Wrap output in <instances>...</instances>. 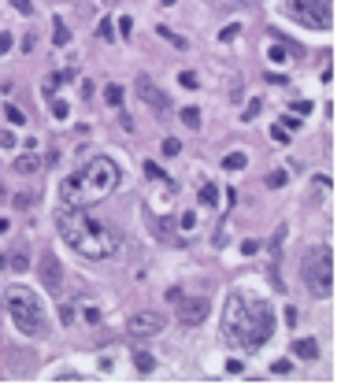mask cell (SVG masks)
Masks as SVG:
<instances>
[{
  "instance_id": "1",
  "label": "cell",
  "mask_w": 341,
  "mask_h": 389,
  "mask_svg": "<svg viewBox=\"0 0 341 389\" xmlns=\"http://www.w3.org/2000/svg\"><path fill=\"white\" fill-rule=\"evenodd\" d=\"M271 330H274V311L267 308V300L249 297V293H234V297L226 300L223 337L230 341V345L252 352V349H260L263 341L271 337Z\"/></svg>"
},
{
  "instance_id": "2",
  "label": "cell",
  "mask_w": 341,
  "mask_h": 389,
  "mask_svg": "<svg viewBox=\"0 0 341 389\" xmlns=\"http://www.w3.org/2000/svg\"><path fill=\"white\" fill-rule=\"evenodd\" d=\"M56 226H59V233H63V241H71V248L82 252L86 260H104L115 248L112 233L93 219V215H86L82 208H74V204H63L56 211Z\"/></svg>"
},
{
  "instance_id": "3",
  "label": "cell",
  "mask_w": 341,
  "mask_h": 389,
  "mask_svg": "<svg viewBox=\"0 0 341 389\" xmlns=\"http://www.w3.org/2000/svg\"><path fill=\"white\" fill-rule=\"evenodd\" d=\"M4 304H8V311H11L15 326H19L26 337H49V319H45V308H41V300H37L34 289H26V286H8V289H4Z\"/></svg>"
},
{
  "instance_id": "4",
  "label": "cell",
  "mask_w": 341,
  "mask_h": 389,
  "mask_svg": "<svg viewBox=\"0 0 341 389\" xmlns=\"http://www.w3.org/2000/svg\"><path fill=\"white\" fill-rule=\"evenodd\" d=\"M119 185V167L108 160V156H97L89 160L82 175H74V204H89V200H104Z\"/></svg>"
},
{
  "instance_id": "5",
  "label": "cell",
  "mask_w": 341,
  "mask_h": 389,
  "mask_svg": "<svg viewBox=\"0 0 341 389\" xmlns=\"http://www.w3.org/2000/svg\"><path fill=\"white\" fill-rule=\"evenodd\" d=\"M301 274L304 286L315 293V297H330L334 293V252L330 245H312L301 256Z\"/></svg>"
},
{
  "instance_id": "6",
  "label": "cell",
  "mask_w": 341,
  "mask_h": 389,
  "mask_svg": "<svg viewBox=\"0 0 341 389\" xmlns=\"http://www.w3.org/2000/svg\"><path fill=\"white\" fill-rule=\"evenodd\" d=\"M286 8L304 26H330V4H319V0H286Z\"/></svg>"
},
{
  "instance_id": "7",
  "label": "cell",
  "mask_w": 341,
  "mask_h": 389,
  "mask_svg": "<svg viewBox=\"0 0 341 389\" xmlns=\"http://www.w3.org/2000/svg\"><path fill=\"white\" fill-rule=\"evenodd\" d=\"M167 330V315L163 311H134L126 319V334L130 337H156Z\"/></svg>"
},
{
  "instance_id": "8",
  "label": "cell",
  "mask_w": 341,
  "mask_h": 389,
  "mask_svg": "<svg viewBox=\"0 0 341 389\" xmlns=\"http://www.w3.org/2000/svg\"><path fill=\"white\" fill-rule=\"evenodd\" d=\"M37 278L45 282V289H49V293H56V297L63 293V267H59L56 252H49V248L37 256Z\"/></svg>"
},
{
  "instance_id": "9",
  "label": "cell",
  "mask_w": 341,
  "mask_h": 389,
  "mask_svg": "<svg viewBox=\"0 0 341 389\" xmlns=\"http://www.w3.org/2000/svg\"><path fill=\"white\" fill-rule=\"evenodd\" d=\"M208 315H211V300L208 297H185V300H178V322L185 326V330L200 326Z\"/></svg>"
},
{
  "instance_id": "10",
  "label": "cell",
  "mask_w": 341,
  "mask_h": 389,
  "mask_svg": "<svg viewBox=\"0 0 341 389\" xmlns=\"http://www.w3.org/2000/svg\"><path fill=\"white\" fill-rule=\"evenodd\" d=\"M134 85H137V97H141V100H145V104H148V107H152V112H156V115H163L167 107H170L167 93H163V89H160L156 82H152L148 74H137V82H134Z\"/></svg>"
},
{
  "instance_id": "11",
  "label": "cell",
  "mask_w": 341,
  "mask_h": 389,
  "mask_svg": "<svg viewBox=\"0 0 341 389\" xmlns=\"http://www.w3.org/2000/svg\"><path fill=\"white\" fill-rule=\"evenodd\" d=\"M4 260H8L11 271H30V248H26V241H15V248H11Z\"/></svg>"
},
{
  "instance_id": "12",
  "label": "cell",
  "mask_w": 341,
  "mask_h": 389,
  "mask_svg": "<svg viewBox=\"0 0 341 389\" xmlns=\"http://www.w3.org/2000/svg\"><path fill=\"white\" fill-rule=\"evenodd\" d=\"M19 175H37L41 170V156L37 152H23V156H15V163H11Z\"/></svg>"
},
{
  "instance_id": "13",
  "label": "cell",
  "mask_w": 341,
  "mask_h": 389,
  "mask_svg": "<svg viewBox=\"0 0 341 389\" xmlns=\"http://www.w3.org/2000/svg\"><path fill=\"white\" fill-rule=\"evenodd\" d=\"M293 356L308 363V360H315V356H319V345H315L312 337H297V341H293Z\"/></svg>"
},
{
  "instance_id": "14",
  "label": "cell",
  "mask_w": 341,
  "mask_h": 389,
  "mask_svg": "<svg viewBox=\"0 0 341 389\" xmlns=\"http://www.w3.org/2000/svg\"><path fill=\"white\" fill-rule=\"evenodd\" d=\"M152 230H156V233H160V237H163L167 245H182V241L175 237V223H170L167 215H156V219H152Z\"/></svg>"
},
{
  "instance_id": "15",
  "label": "cell",
  "mask_w": 341,
  "mask_h": 389,
  "mask_svg": "<svg viewBox=\"0 0 341 389\" xmlns=\"http://www.w3.org/2000/svg\"><path fill=\"white\" fill-rule=\"evenodd\" d=\"M200 204H204V208H215V204H219V189H215L211 182L200 185Z\"/></svg>"
},
{
  "instance_id": "16",
  "label": "cell",
  "mask_w": 341,
  "mask_h": 389,
  "mask_svg": "<svg viewBox=\"0 0 341 389\" xmlns=\"http://www.w3.org/2000/svg\"><path fill=\"white\" fill-rule=\"evenodd\" d=\"M67 37H71V34H67V23L59 19V15H52V41H56V45H67Z\"/></svg>"
},
{
  "instance_id": "17",
  "label": "cell",
  "mask_w": 341,
  "mask_h": 389,
  "mask_svg": "<svg viewBox=\"0 0 341 389\" xmlns=\"http://www.w3.org/2000/svg\"><path fill=\"white\" fill-rule=\"evenodd\" d=\"M134 363H137V371H141V375H148V371L156 367V360H152L148 352H137V356H134Z\"/></svg>"
},
{
  "instance_id": "18",
  "label": "cell",
  "mask_w": 341,
  "mask_h": 389,
  "mask_svg": "<svg viewBox=\"0 0 341 389\" xmlns=\"http://www.w3.org/2000/svg\"><path fill=\"white\" fill-rule=\"evenodd\" d=\"M104 100L119 107V104H122V85H115V82H112V85H108V89H104Z\"/></svg>"
},
{
  "instance_id": "19",
  "label": "cell",
  "mask_w": 341,
  "mask_h": 389,
  "mask_svg": "<svg viewBox=\"0 0 341 389\" xmlns=\"http://www.w3.org/2000/svg\"><path fill=\"white\" fill-rule=\"evenodd\" d=\"M223 167H226V170H241V167H245V152H230L226 160H223Z\"/></svg>"
},
{
  "instance_id": "20",
  "label": "cell",
  "mask_w": 341,
  "mask_h": 389,
  "mask_svg": "<svg viewBox=\"0 0 341 389\" xmlns=\"http://www.w3.org/2000/svg\"><path fill=\"white\" fill-rule=\"evenodd\" d=\"M156 34H160L163 41H170V45H178V49H185V41H182L178 34H170V30H167V26H156Z\"/></svg>"
},
{
  "instance_id": "21",
  "label": "cell",
  "mask_w": 341,
  "mask_h": 389,
  "mask_svg": "<svg viewBox=\"0 0 341 389\" xmlns=\"http://www.w3.org/2000/svg\"><path fill=\"white\" fill-rule=\"evenodd\" d=\"M182 122H185V126H200V112H197V107H185V112H182Z\"/></svg>"
},
{
  "instance_id": "22",
  "label": "cell",
  "mask_w": 341,
  "mask_h": 389,
  "mask_svg": "<svg viewBox=\"0 0 341 389\" xmlns=\"http://www.w3.org/2000/svg\"><path fill=\"white\" fill-rule=\"evenodd\" d=\"M267 185H271V189H282V185H286V170H271V175H267Z\"/></svg>"
},
{
  "instance_id": "23",
  "label": "cell",
  "mask_w": 341,
  "mask_h": 389,
  "mask_svg": "<svg viewBox=\"0 0 341 389\" xmlns=\"http://www.w3.org/2000/svg\"><path fill=\"white\" fill-rule=\"evenodd\" d=\"M145 175H148V178H152V182H167V175H163V170H160V167H156V163H152V160H148V163H145Z\"/></svg>"
},
{
  "instance_id": "24",
  "label": "cell",
  "mask_w": 341,
  "mask_h": 389,
  "mask_svg": "<svg viewBox=\"0 0 341 389\" xmlns=\"http://www.w3.org/2000/svg\"><path fill=\"white\" fill-rule=\"evenodd\" d=\"M182 152V141H175V137H167L163 141V156H178Z\"/></svg>"
},
{
  "instance_id": "25",
  "label": "cell",
  "mask_w": 341,
  "mask_h": 389,
  "mask_svg": "<svg viewBox=\"0 0 341 389\" xmlns=\"http://www.w3.org/2000/svg\"><path fill=\"white\" fill-rule=\"evenodd\" d=\"M112 30H115V23H112V19H100V37H104V41H112V37H115Z\"/></svg>"
},
{
  "instance_id": "26",
  "label": "cell",
  "mask_w": 341,
  "mask_h": 389,
  "mask_svg": "<svg viewBox=\"0 0 341 389\" xmlns=\"http://www.w3.org/2000/svg\"><path fill=\"white\" fill-rule=\"evenodd\" d=\"M11 4H15L19 15H34V4H30V0H11Z\"/></svg>"
},
{
  "instance_id": "27",
  "label": "cell",
  "mask_w": 341,
  "mask_h": 389,
  "mask_svg": "<svg viewBox=\"0 0 341 389\" xmlns=\"http://www.w3.org/2000/svg\"><path fill=\"white\" fill-rule=\"evenodd\" d=\"M271 137H274L278 145H286V141H289V130H282V126H271Z\"/></svg>"
},
{
  "instance_id": "28",
  "label": "cell",
  "mask_w": 341,
  "mask_h": 389,
  "mask_svg": "<svg viewBox=\"0 0 341 389\" xmlns=\"http://www.w3.org/2000/svg\"><path fill=\"white\" fill-rule=\"evenodd\" d=\"M308 112H312V104H308V100H293V115H308Z\"/></svg>"
},
{
  "instance_id": "29",
  "label": "cell",
  "mask_w": 341,
  "mask_h": 389,
  "mask_svg": "<svg viewBox=\"0 0 341 389\" xmlns=\"http://www.w3.org/2000/svg\"><path fill=\"white\" fill-rule=\"evenodd\" d=\"M178 82H182L185 89H197V74H189V71H182V78H178Z\"/></svg>"
},
{
  "instance_id": "30",
  "label": "cell",
  "mask_w": 341,
  "mask_h": 389,
  "mask_svg": "<svg viewBox=\"0 0 341 389\" xmlns=\"http://www.w3.org/2000/svg\"><path fill=\"white\" fill-rule=\"evenodd\" d=\"M52 115L56 119H67V104L63 100H52Z\"/></svg>"
},
{
  "instance_id": "31",
  "label": "cell",
  "mask_w": 341,
  "mask_h": 389,
  "mask_svg": "<svg viewBox=\"0 0 341 389\" xmlns=\"http://www.w3.org/2000/svg\"><path fill=\"white\" fill-rule=\"evenodd\" d=\"M4 115H8V122H23V112H19V107H11V104L4 107Z\"/></svg>"
},
{
  "instance_id": "32",
  "label": "cell",
  "mask_w": 341,
  "mask_h": 389,
  "mask_svg": "<svg viewBox=\"0 0 341 389\" xmlns=\"http://www.w3.org/2000/svg\"><path fill=\"white\" fill-rule=\"evenodd\" d=\"M0 148H15V134H11V130L0 134Z\"/></svg>"
},
{
  "instance_id": "33",
  "label": "cell",
  "mask_w": 341,
  "mask_h": 389,
  "mask_svg": "<svg viewBox=\"0 0 341 389\" xmlns=\"http://www.w3.org/2000/svg\"><path fill=\"white\" fill-rule=\"evenodd\" d=\"M297 126H301L297 115H286V119H282V130H297Z\"/></svg>"
},
{
  "instance_id": "34",
  "label": "cell",
  "mask_w": 341,
  "mask_h": 389,
  "mask_svg": "<svg viewBox=\"0 0 341 389\" xmlns=\"http://www.w3.org/2000/svg\"><path fill=\"white\" fill-rule=\"evenodd\" d=\"M271 371H274V375H289V371H293V363H286V360H278V363H274Z\"/></svg>"
},
{
  "instance_id": "35",
  "label": "cell",
  "mask_w": 341,
  "mask_h": 389,
  "mask_svg": "<svg viewBox=\"0 0 341 389\" xmlns=\"http://www.w3.org/2000/svg\"><path fill=\"white\" fill-rule=\"evenodd\" d=\"M260 107H263V104H260V100H252L249 107H245V119H256V115H260Z\"/></svg>"
},
{
  "instance_id": "36",
  "label": "cell",
  "mask_w": 341,
  "mask_h": 389,
  "mask_svg": "<svg viewBox=\"0 0 341 389\" xmlns=\"http://www.w3.org/2000/svg\"><path fill=\"white\" fill-rule=\"evenodd\" d=\"M59 319H63V322L71 326V319H74V308H71V304H63V308H59Z\"/></svg>"
},
{
  "instance_id": "37",
  "label": "cell",
  "mask_w": 341,
  "mask_h": 389,
  "mask_svg": "<svg viewBox=\"0 0 341 389\" xmlns=\"http://www.w3.org/2000/svg\"><path fill=\"white\" fill-rule=\"evenodd\" d=\"M30 204H34V197H26V193H23V197H15V208H19V211L30 208Z\"/></svg>"
},
{
  "instance_id": "38",
  "label": "cell",
  "mask_w": 341,
  "mask_h": 389,
  "mask_svg": "<svg viewBox=\"0 0 341 389\" xmlns=\"http://www.w3.org/2000/svg\"><path fill=\"white\" fill-rule=\"evenodd\" d=\"M238 34H241V30H238V26H226V30H223V34H219V37H223V41H234Z\"/></svg>"
},
{
  "instance_id": "39",
  "label": "cell",
  "mask_w": 341,
  "mask_h": 389,
  "mask_svg": "<svg viewBox=\"0 0 341 389\" xmlns=\"http://www.w3.org/2000/svg\"><path fill=\"white\" fill-rule=\"evenodd\" d=\"M119 126H122V130H134V119H130L126 112H122V115H119Z\"/></svg>"
},
{
  "instance_id": "40",
  "label": "cell",
  "mask_w": 341,
  "mask_h": 389,
  "mask_svg": "<svg viewBox=\"0 0 341 389\" xmlns=\"http://www.w3.org/2000/svg\"><path fill=\"white\" fill-rule=\"evenodd\" d=\"M193 223H197V215H193V211H185V215H182V226H185V230H193Z\"/></svg>"
},
{
  "instance_id": "41",
  "label": "cell",
  "mask_w": 341,
  "mask_h": 389,
  "mask_svg": "<svg viewBox=\"0 0 341 389\" xmlns=\"http://www.w3.org/2000/svg\"><path fill=\"white\" fill-rule=\"evenodd\" d=\"M11 49V34H0V56H4Z\"/></svg>"
},
{
  "instance_id": "42",
  "label": "cell",
  "mask_w": 341,
  "mask_h": 389,
  "mask_svg": "<svg viewBox=\"0 0 341 389\" xmlns=\"http://www.w3.org/2000/svg\"><path fill=\"white\" fill-rule=\"evenodd\" d=\"M282 237H286V226H278V233L271 237V248H278V245H282Z\"/></svg>"
},
{
  "instance_id": "43",
  "label": "cell",
  "mask_w": 341,
  "mask_h": 389,
  "mask_svg": "<svg viewBox=\"0 0 341 389\" xmlns=\"http://www.w3.org/2000/svg\"><path fill=\"white\" fill-rule=\"evenodd\" d=\"M256 248H260L256 241H241V252H245V256H252V252H256Z\"/></svg>"
},
{
  "instance_id": "44",
  "label": "cell",
  "mask_w": 341,
  "mask_h": 389,
  "mask_svg": "<svg viewBox=\"0 0 341 389\" xmlns=\"http://www.w3.org/2000/svg\"><path fill=\"white\" fill-rule=\"evenodd\" d=\"M238 0H211V8H234Z\"/></svg>"
},
{
  "instance_id": "45",
  "label": "cell",
  "mask_w": 341,
  "mask_h": 389,
  "mask_svg": "<svg viewBox=\"0 0 341 389\" xmlns=\"http://www.w3.org/2000/svg\"><path fill=\"white\" fill-rule=\"evenodd\" d=\"M0 200H4V185H0Z\"/></svg>"
},
{
  "instance_id": "46",
  "label": "cell",
  "mask_w": 341,
  "mask_h": 389,
  "mask_svg": "<svg viewBox=\"0 0 341 389\" xmlns=\"http://www.w3.org/2000/svg\"><path fill=\"white\" fill-rule=\"evenodd\" d=\"M163 4H175V0H163Z\"/></svg>"
},
{
  "instance_id": "47",
  "label": "cell",
  "mask_w": 341,
  "mask_h": 389,
  "mask_svg": "<svg viewBox=\"0 0 341 389\" xmlns=\"http://www.w3.org/2000/svg\"><path fill=\"white\" fill-rule=\"evenodd\" d=\"M319 4H330V0H319Z\"/></svg>"
}]
</instances>
